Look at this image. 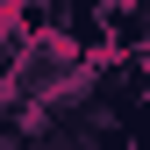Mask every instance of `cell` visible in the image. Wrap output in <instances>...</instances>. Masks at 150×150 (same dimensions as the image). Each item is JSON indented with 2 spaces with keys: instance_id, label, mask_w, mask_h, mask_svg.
<instances>
[{
  "instance_id": "1",
  "label": "cell",
  "mask_w": 150,
  "mask_h": 150,
  "mask_svg": "<svg viewBox=\"0 0 150 150\" xmlns=\"http://www.w3.org/2000/svg\"><path fill=\"white\" fill-rule=\"evenodd\" d=\"M7 29H14V7H7V0H0V36H7Z\"/></svg>"
}]
</instances>
